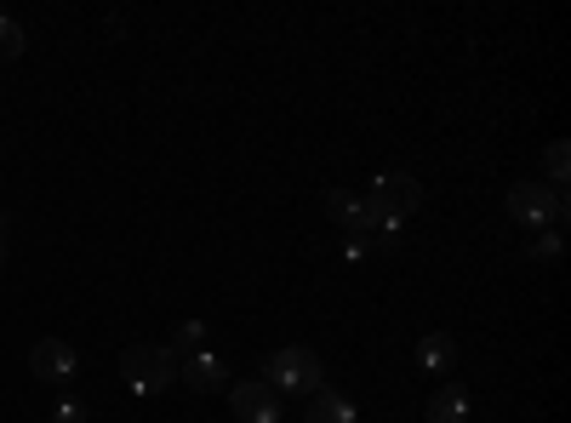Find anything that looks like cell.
Listing matches in <instances>:
<instances>
[{
  "instance_id": "6da1fadb",
  "label": "cell",
  "mask_w": 571,
  "mask_h": 423,
  "mask_svg": "<svg viewBox=\"0 0 571 423\" xmlns=\"http://www.w3.org/2000/svg\"><path fill=\"white\" fill-rule=\"evenodd\" d=\"M120 378H126V389L131 395H160L166 383L178 378V355L166 349V343H126V355H120Z\"/></svg>"
},
{
  "instance_id": "7a4b0ae2",
  "label": "cell",
  "mask_w": 571,
  "mask_h": 423,
  "mask_svg": "<svg viewBox=\"0 0 571 423\" xmlns=\"http://www.w3.org/2000/svg\"><path fill=\"white\" fill-rule=\"evenodd\" d=\"M263 383L275 389H292V395H320V355L304 349V343H286L263 361Z\"/></svg>"
},
{
  "instance_id": "3957f363",
  "label": "cell",
  "mask_w": 571,
  "mask_h": 423,
  "mask_svg": "<svg viewBox=\"0 0 571 423\" xmlns=\"http://www.w3.org/2000/svg\"><path fill=\"white\" fill-rule=\"evenodd\" d=\"M366 201H372L389 223H406L417 207H423V183L412 172H378L372 189H366Z\"/></svg>"
},
{
  "instance_id": "277c9868",
  "label": "cell",
  "mask_w": 571,
  "mask_h": 423,
  "mask_svg": "<svg viewBox=\"0 0 571 423\" xmlns=\"http://www.w3.org/2000/svg\"><path fill=\"white\" fill-rule=\"evenodd\" d=\"M229 412L241 417V423H281V395H275L263 378L229 383Z\"/></svg>"
},
{
  "instance_id": "5b68a950",
  "label": "cell",
  "mask_w": 571,
  "mask_h": 423,
  "mask_svg": "<svg viewBox=\"0 0 571 423\" xmlns=\"http://www.w3.org/2000/svg\"><path fill=\"white\" fill-rule=\"evenodd\" d=\"M29 367H35L41 383H70L81 372V355L63 343V338H35V349H29Z\"/></svg>"
},
{
  "instance_id": "8992f818",
  "label": "cell",
  "mask_w": 571,
  "mask_h": 423,
  "mask_svg": "<svg viewBox=\"0 0 571 423\" xmlns=\"http://www.w3.org/2000/svg\"><path fill=\"white\" fill-rule=\"evenodd\" d=\"M178 378L194 389V395H218V389L229 383V367H223V355L218 349H194L178 361Z\"/></svg>"
},
{
  "instance_id": "52a82bcc",
  "label": "cell",
  "mask_w": 571,
  "mask_h": 423,
  "mask_svg": "<svg viewBox=\"0 0 571 423\" xmlns=\"http://www.w3.org/2000/svg\"><path fill=\"white\" fill-rule=\"evenodd\" d=\"M503 207H509V218L520 223V230H543L549 223V183H515Z\"/></svg>"
},
{
  "instance_id": "ba28073f",
  "label": "cell",
  "mask_w": 571,
  "mask_h": 423,
  "mask_svg": "<svg viewBox=\"0 0 571 423\" xmlns=\"http://www.w3.org/2000/svg\"><path fill=\"white\" fill-rule=\"evenodd\" d=\"M417 367L434 372V378H446V372L457 367V343H452L446 332H429V338L417 343Z\"/></svg>"
},
{
  "instance_id": "9c48e42d",
  "label": "cell",
  "mask_w": 571,
  "mask_h": 423,
  "mask_svg": "<svg viewBox=\"0 0 571 423\" xmlns=\"http://www.w3.org/2000/svg\"><path fill=\"white\" fill-rule=\"evenodd\" d=\"M360 412H355V401H343V395H331V389H320V395H309V412H304V423H355Z\"/></svg>"
},
{
  "instance_id": "30bf717a",
  "label": "cell",
  "mask_w": 571,
  "mask_h": 423,
  "mask_svg": "<svg viewBox=\"0 0 571 423\" xmlns=\"http://www.w3.org/2000/svg\"><path fill=\"white\" fill-rule=\"evenodd\" d=\"M429 423H468V395L457 383H446V389H434V395H429Z\"/></svg>"
},
{
  "instance_id": "8fae6325",
  "label": "cell",
  "mask_w": 571,
  "mask_h": 423,
  "mask_svg": "<svg viewBox=\"0 0 571 423\" xmlns=\"http://www.w3.org/2000/svg\"><path fill=\"white\" fill-rule=\"evenodd\" d=\"M23 46H29V35H23V23H18L12 12H0V63H12V57H23Z\"/></svg>"
},
{
  "instance_id": "7c38bea8",
  "label": "cell",
  "mask_w": 571,
  "mask_h": 423,
  "mask_svg": "<svg viewBox=\"0 0 571 423\" xmlns=\"http://www.w3.org/2000/svg\"><path fill=\"white\" fill-rule=\"evenodd\" d=\"M200 343H207V320H183V327L172 332V343H166V349H172L178 361H183V355H194Z\"/></svg>"
},
{
  "instance_id": "4fadbf2b",
  "label": "cell",
  "mask_w": 571,
  "mask_h": 423,
  "mask_svg": "<svg viewBox=\"0 0 571 423\" xmlns=\"http://www.w3.org/2000/svg\"><path fill=\"white\" fill-rule=\"evenodd\" d=\"M543 172H549V183H565V172H571V149H565V144H549Z\"/></svg>"
},
{
  "instance_id": "5bb4252c",
  "label": "cell",
  "mask_w": 571,
  "mask_h": 423,
  "mask_svg": "<svg viewBox=\"0 0 571 423\" xmlns=\"http://www.w3.org/2000/svg\"><path fill=\"white\" fill-rule=\"evenodd\" d=\"M571 218V194H565V183H549V223H565Z\"/></svg>"
},
{
  "instance_id": "9a60e30c",
  "label": "cell",
  "mask_w": 571,
  "mask_h": 423,
  "mask_svg": "<svg viewBox=\"0 0 571 423\" xmlns=\"http://www.w3.org/2000/svg\"><path fill=\"white\" fill-rule=\"evenodd\" d=\"M531 257H543V264H554V257H560V235L549 230V235H537L531 241Z\"/></svg>"
},
{
  "instance_id": "2e32d148",
  "label": "cell",
  "mask_w": 571,
  "mask_h": 423,
  "mask_svg": "<svg viewBox=\"0 0 571 423\" xmlns=\"http://www.w3.org/2000/svg\"><path fill=\"white\" fill-rule=\"evenodd\" d=\"M52 423H86V406H81V401H57V406H52Z\"/></svg>"
},
{
  "instance_id": "e0dca14e",
  "label": "cell",
  "mask_w": 571,
  "mask_h": 423,
  "mask_svg": "<svg viewBox=\"0 0 571 423\" xmlns=\"http://www.w3.org/2000/svg\"><path fill=\"white\" fill-rule=\"evenodd\" d=\"M372 246H378V241H366V235H349V241H343V257H349V264H360V257L372 252Z\"/></svg>"
},
{
  "instance_id": "ac0fdd59",
  "label": "cell",
  "mask_w": 571,
  "mask_h": 423,
  "mask_svg": "<svg viewBox=\"0 0 571 423\" xmlns=\"http://www.w3.org/2000/svg\"><path fill=\"white\" fill-rule=\"evenodd\" d=\"M0 264H7V235H0Z\"/></svg>"
},
{
  "instance_id": "d6986e66",
  "label": "cell",
  "mask_w": 571,
  "mask_h": 423,
  "mask_svg": "<svg viewBox=\"0 0 571 423\" xmlns=\"http://www.w3.org/2000/svg\"><path fill=\"white\" fill-rule=\"evenodd\" d=\"M0 235H7V212H0Z\"/></svg>"
}]
</instances>
